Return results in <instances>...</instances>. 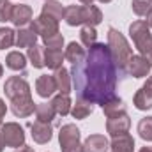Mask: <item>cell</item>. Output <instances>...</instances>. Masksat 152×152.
Instances as JSON below:
<instances>
[{"label": "cell", "instance_id": "cell-12", "mask_svg": "<svg viewBox=\"0 0 152 152\" xmlns=\"http://www.w3.org/2000/svg\"><path fill=\"white\" fill-rule=\"evenodd\" d=\"M11 21H12L16 27H25L27 23H30V21H32V9H30V5H27V4L14 5Z\"/></svg>", "mask_w": 152, "mask_h": 152}, {"label": "cell", "instance_id": "cell-17", "mask_svg": "<svg viewBox=\"0 0 152 152\" xmlns=\"http://www.w3.org/2000/svg\"><path fill=\"white\" fill-rule=\"evenodd\" d=\"M103 112L106 115V118L117 117V115H124L126 113V104H124V101H122L120 97L113 96L110 101H106V103L103 104Z\"/></svg>", "mask_w": 152, "mask_h": 152}, {"label": "cell", "instance_id": "cell-23", "mask_svg": "<svg viewBox=\"0 0 152 152\" xmlns=\"http://www.w3.org/2000/svg\"><path fill=\"white\" fill-rule=\"evenodd\" d=\"M5 66L12 71H23L27 66V57L20 51H11L5 58Z\"/></svg>", "mask_w": 152, "mask_h": 152}, {"label": "cell", "instance_id": "cell-40", "mask_svg": "<svg viewBox=\"0 0 152 152\" xmlns=\"http://www.w3.org/2000/svg\"><path fill=\"white\" fill-rule=\"evenodd\" d=\"M80 2H81V4H85V5H88V4H92L94 0H80Z\"/></svg>", "mask_w": 152, "mask_h": 152}, {"label": "cell", "instance_id": "cell-32", "mask_svg": "<svg viewBox=\"0 0 152 152\" xmlns=\"http://www.w3.org/2000/svg\"><path fill=\"white\" fill-rule=\"evenodd\" d=\"M133 11L138 16H149L152 12V0H133Z\"/></svg>", "mask_w": 152, "mask_h": 152}, {"label": "cell", "instance_id": "cell-10", "mask_svg": "<svg viewBox=\"0 0 152 152\" xmlns=\"http://www.w3.org/2000/svg\"><path fill=\"white\" fill-rule=\"evenodd\" d=\"M30 131H32V138L36 143H48L53 136V129H51V124L50 122H41V120H36L30 124Z\"/></svg>", "mask_w": 152, "mask_h": 152}, {"label": "cell", "instance_id": "cell-37", "mask_svg": "<svg viewBox=\"0 0 152 152\" xmlns=\"http://www.w3.org/2000/svg\"><path fill=\"white\" fill-rule=\"evenodd\" d=\"M14 152H34V149H32V147H27V145H23V147L16 149Z\"/></svg>", "mask_w": 152, "mask_h": 152}, {"label": "cell", "instance_id": "cell-13", "mask_svg": "<svg viewBox=\"0 0 152 152\" xmlns=\"http://www.w3.org/2000/svg\"><path fill=\"white\" fill-rule=\"evenodd\" d=\"M64 20L69 27H78L85 23V12L83 5H67L64 9Z\"/></svg>", "mask_w": 152, "mask_h": 152}, {"label": "cell", "instance_id": "cell-6", "mask_svg": "<svg viewBox=\"0 0 152 152\" xmlns=\"http://www.w3.org/2000/svg\"><path fill=\"white\" fill-rule=\"evenodd\" d=\"M0 133H2V138H4V143L7 147H23L25 145V133H23V127L16 122H5L2 124L0 127Z\"/></svg>", "mask_w": 152, "mask_h": 152}, {"label": "cell", "instance_id": "cell-30", "mask_svg": "<svg viewBox=\"0 0 152 152\" xmlns=\"http://www.w3.org/2000/svg\"><path fill=\"white\" fill-rule=\"evenodd\" d=\"M138 134L142 140L152 142V117H145L138 122Z\"/></svg>", "mask_w": 152, "mask_h": 152}, {"label": "cell", "instance_id": "cell-34", "mask_svg": "<svg viewBox=\"0 0 152 152\" xmlns=\"http://www.w3.org/2000/svg\"><path fill=\"white\" fill-rule=\"evenodd\" d=\"M12 9L14 4H11L9 0H0V21H11L12 18Z\"/></svg>", "mask_w": 152, "mask_h": 152}, {"label": "cell", "instance_id": "cell-9", "mask_svg": "<svg viewBox=\"0 0 152 152\" xmlns=\"http://www.w3.org/2000/svg\"><path fill=\"white\" fill-rule=\"evenodd\" d=\"M126 73H129L134 78H145V76L151 73V64L142 57V55H133L127 62V67H126Z\"/></svg>", "mask_w": 152, "mask_h": 152}, {"label": "cell", "instance_id": "cell-19", "mask_svg": "<svg viewBox=\"0 0 152 152\" xmlns=\"http://www.w3.org/2000/svg\"><path fill=\"white\" fill-rule=\"evenodd\" d=\"M112 152H133L134 151V140L129 134H122V136H115L110 145Z\"/></svg>", "mask_w": 152, "mask_h": 152}, {"label": "cell", "instance_id": "cell-11", "mask_svg": "<svg viewBox=\"0 0 152 152\" xmlns=\"http://www.w3.org/2000/svg\"><path fill=\"white\" fill-rule=\"evenodd\" d=\"M108 149L110 143L104 134H90L83 143V152H106Z\"/></svg>", "mask_w": 152, "mask_h": 152}, {"label": "cell", "instance_id": "cell-33", "mask_svg": "<svg viewBox=\"0 0 152 152\" xmlns=\"http://www.w3.org/2000/svg\"><path fill=\"white\" fill-rule=\"evenodd\" d=\"M42 41H44V48L46 50H62V46H64V36L60 32L55 34V36L42 39Z\"/></svg>", "mask_w": 152, "mask_h": 152}, {"label": "cell", "instance_id": "cell-44", "mask_svg": "<svg viewBox=\"0 0 152 152\" xmlns=\"http://www.w3.org/2000/svg\"><path fill=\"white\" fill-rule=\"evenodd\" d=\"M46 2H48V0H46Z\"/></svg>", "mask_w": 152, "mask_h": 152}, {"label": "cell", "instance_id": "cell-35", "mask_svg": "<svg viewBox=\"0 0 152 152\" xmlns=\"http://www.w3.org/2000/svg\"><path fill=\"white\" fill-rule=\"evenodd\" d=\"M5 110H7V108H5V103L0 99V126H2V120H4V117H5Z\"/></svg>", "mask_w": 152, "mask_h": 152}, {"label": "cell", "instance_id": "cell-2", "mask_svg": "<svg viewBox=\"0 0 152 152\" xmlns=\"http://www.w3.org/2000/svg\"><path fill=\"white\" fill-rule=\"evenodd\" d=\"M4 92L11 101L12 113L20 118L30 117L36 112V103L30 97V85L21 76H11L4 83Z\"/></svg>", "mask_w": 152, "mask_h": 152}, {"label": "cell", "instance_id": "cell-27", "mask_svg": "<svg viewBox=\"0 0 152 152\" xmlns=\"http://www.w3.org/2000/svg\"><path fill=\"white\" fill-rule=\"evenodd\" d=\"M64 9L66 7H62V4H58V2H55V0H48L44 5H42V12L41 14H46V16H51L53 20H62L64 18Z\"/></svg>", "mask_w": 152, "mask_h": 152}, {"label": "cell", "instance_id": "cell-42", "mask_svg": "<svg viewBox=\"0 0 152 152\" xmlns=\"http://www.w3.org/2000/svg\"><path fill=\"white\" fill-rule=\"evenodd\" d=\"M99 2H103V4H108V2H112V0H99Z\"/></svg>", "mask_w": 152, "mask_h": 152}, {"label": "cell", "instance_id": "cell-15", "mask_svg": "<svg viewBox=\"0 0 152 152\" xmlns=\"http://www.w3.org/2000/svg\"><path fill=\"white\" fill-rule=\"evenodd\" d=\"M44 57H46V48L41 46V44H34V46H30L28 51H27V58H28L30 64H32L34 67H37V69H41V67L46 66Z\"/></svg>", "mask_w": 152, "mask_h": 152}, {"label": "cell", "instance_id": "cell-14", "mask_svg": "<svg viewBox=\"0 0 152 152\" xmlns=\"http://www.w3.org/2000/svg\"><path fill=\"white\" fill-rule=\"evenodd\" d=\"M36 90L41 97H50L53 96V92L57 90V83H55V78L48 75H42L37 78L36 81Z\"/></svg>", "mask_w": 152, "mask_h": 152}, {"label": "cell", "instance_id": "cell-1", "mask_svg": "<svg viewBox=\"0 0 152 152\" xmlns=\"http://www.w3.org/2000/svg\"><path fill=\"white\" fill-rule=\"evenodd\" d=\"M69 73L80 99L103 106L115 96L118 71L115 67L108 44L96 42L90 46L83 60L73 64Z\"/></svg>", "mask_w": 152, "mask_h": 152}, {"label": "cell", "instance_id": "cell-21", "mask_svg": "<svg viewBox=\"0 0 152 152\" xmlns=\"http://www.w3.org/2000/svg\"><path fill=\"white\" fill-rule=\"evenodd\" d=\"M133 104L136 106V110H142V112L151 110L152 108V94L142 87V88L134 94V97H133Z\"/></svg>", "mask_w": 152, "mask_h": 152}, {"label": "cell", "instance_id": "cell-29", "mask_svg": "<svg viewBox=\"0 0 152 152\" xmlns=\"http://www.w3.org/2000/svg\"><path fill=\"white\" fill-rule=\"evenodd\" d=\"M80 39L83 42V46L90 48L96 44V39H97V32H96V27H90V25H85L80 32Z\"/></svg>", "mask_w": 152, "mask_h": 152}, {"label": "cell", "instance_id": "cell-3", "mask_svg": "<svg viewBox=\"0 0 152 152\" xmlns=\"http://www.w3.org/2000/svg\"><path fill=\"white\" fill-rule=\"evenodd\" d=\"M108 48H110V53H112V58H113L118 75L124 76L126 75L127 62L133 57V50L129 48L126 37L117 28H113V27L108 28Z\"/></svg>", "mask_w": 152, "mask_h": 152}, {"label": "cell", "instance_id": "cell-31", "mask_svg": "<svg viewBox=\"0 0 152 152\" xmlns=\"http://www.w3.org/2000/svg\"><path fill=\"white\" fill-rule=\"evenodd\" d=\"M14 42H16V34H14V30L9 28V27H2V28H0V50L11 48Z\"/></svg>", "mask_w": 152, "mask_h": 152}, {"label": "cell", "instance_id": "cell-39", "mask_svg": "<svg viewBox=\"0 0 152 152\" xmlns=\"http://www.w3.org/2000/svg\"><path fill=\"white\" fill-rule=\"evenodd\" d=\"M147 25H149V27L152 28V12L149 14V16H147Z\"/></svg>", "mask_w": 152, "mask_h": 152}, {"label": "cell", "instance_id": "cell-20", "mask_svg": "<svg viewBox=\"0 0 152 152\" xmlns=\"http://www.w3.org/2000/svg\"><path fill=\"white\" fill-rule=\"evenodd\" d=\"M51 106H53V110H55L57 115L66 117L71 112V97H69V94H58V96H55L51 99Z\"/></svg>", "mask_w": 152, "mask_h": 152}, {"label": "cell", "instance_id": "cell-25", "mask_svg": "<svg viewBox=\"0 0 152 152\" xmlns=\"http://www.w3.org/2000/svg\"><path fill=\"white\" fill-rule=\"evenodd\" d=\"M87 55V51H85V48H81V44H78V42H69V46L66 48V51H64V57L69 60V62H80V60H83V57Z\"/></svg>", "mask_w": 152, "mask_h": 152}, {"label": "cell", "instance_id": "cell-5", "mask_svg": "<svg viewBox=\"0 0 152 152\" xmlns=\"http://www.w3.org/2000/svg\"><path fill=\"white\" fill-rule=\"evenodd\" d=\"M58 142L62 152H83V145L80 142V129L75 124H66L60 127Z\"/></svg>", "mask_w": 152, "mask_h": 152}, {"label": "cell", "instance_id": "cell-7", "mask_svg": "<svg viewBox=\"0 0 152 152\" xmlns=\"http://www.w3.org/2000/svg\"><path fill=\"white\" fill-rule=\"evenodd\" d=\"M30 28H32L37 36H41L42 39H46V37H50V36L58 34V21L53 20L51 16L41 14L39 18H36V20L30 21Z\"/></svg>", "mask_w": 152, "mask_h": 152}, {"label": "cell", "instance_id": "cell-24", "mask_svg": "<svg viewBox=\"0 0 152 152\" xmlns=\"http://www.w3.org/2000/svg\"><path fill=\"white\" fill-rule=\"evenodd\" d=\"M64 53H62V50H46V57H44V62H46V66L50 67V69H53V71H57V69H60L62 67V62H64Z\"/></svg>", "mask_w": 152, "mask_h": 152}, {"label": "cell", "instance_id": "cell-43", "mask_svg": "<svg viewBox=\"0 0 152 152\" xmlns=\"http://www.w3.org/2000/svg\"><path fill=\"white\" fill-rule=\"evenodd\" d=\"M2 73H4V67H2V66H0V76H2Z\"/></svg>", "mask_w": 152, "mask_h": 152}, {"label": "cell", "instance_id": "cell-38", "mask_svg": "<svg viewBox=\"0 0 152 152\" xmlns=\"http://www.w3.org/2000/svg\"><path fill=\"white\" fill-rule=\"evenodd\" d=\"M4 147H5V143H4V138H2V133H0V152L4 151Z\"/></svg>", "mask_w": 152, "mask_h": 152}, {"label": "cell", "instance_id": "cell-18", "mask_svg": "<svg viewBox=\"0 0 152 152\" xmlns=\"http://www.w3.org/2000/svg\"><path fill=\"white\" fill-rule=\"evenodd\" d=\"M18 48H30L34 44H37V34L32 28H20L16 34V42Z\"/></svg>", "mask_w": 152, "mask_h": 152}, {"label": "cell", "instance_id": "cell-4", "mask_svg": "<svg viewBox=\"0 0 152 152\" xmlns=\"http://www.w3.org/2000/svg\"><path fill=\"white\" fill-rule=\"evenodd\" d=\"M129 36L133 39L134 46L138 48L140 55L152 66V34L151 27L145 20H136L129 25Z\"/></svg>", "mask_w": 152, "mask_h": 152}, {"label": "cell", "instance_id": "cell-8", "mask_svg": "<svg viewBox=\"0 0 152 152\" xmlns=\"http://www.w3.org/2000/svg\"><path fill=\"white\" fill-rule=\"evenodd\" d=\"M129 127H131V120L127 113L124 115H117V117H110L106 120V131L110 133V136H122V134H127L129 133Z\"/></svg>", "mask_w": 152, "mask_h": 152}, {"label": "cell", "instance_id": "cell-26", "mask_svg": "<svg viewBox=\"0 0 152 152\" xmlns=\"http://www.w3.org/2000/svg\"><path fill=\"white\" fill-rule=\"evenodd\" d=\"M92 112H94L92 103H88V101H85V99H78V101H76V104L71 108V113H73V117H75L76 120L87 118Z\"/></svg>", "mask_w": 152, "mask_h": 152}, {"label": "cell", "instance_id": "cell-16", "mask_svg": "<svg viewBox=\"0 0 152 152\" xmlns=\"http://www.w3.org/2000/svg\"><path fill=\"white\" fill-rule=\"evenodd\" d=\"M71 73L66 69V67H60V69H57L55 71V83H57V90L60 92V94H69L71 92Z\"/></svg>", "mask_w": 152, "mask_h": 152}, {"label": "cell", "instance_id": "cell-41", "mask_svg": "<svg viewBox=\"0 0 152 152\" xmlns=\"http://www.w3.org/2000/svg\"><path fill=\"white\" fill-rule=\"evenodd\" d=\"M140 152H152V149H151V147H143Z\"/></svg>", "mask_w": 152, "mask_h": 152}, {"label": "cell", "instance_id": "cell-36", "mask_svg": "<svg viewBox=\"0 0 152 152\" xmlns=\"http://www.w3.org/2000/svg\"><path fill=\"white\" fill-rule=\"evenodd\" d=\"M143 88H145V90H149V92L152 94V76L149 78V80H147V81H145V85H143Z\"/></svg>", "mask_w": 152, "mask_h": 152}, {"label": "cell", "instance_id": "cell-22", "mask_svg": "<svg viewBox=\"0 0 152 152\" xmlns=\"http://www.w3.org/2000/svg\"><path fill=\"white\" fill-rule=\"evenodd\" d=\"M83 12H85V25H90V27H96L103 21V12L99 11V7L88 4V5H83Z\"/></svg>", "mask_w": 152, "mask_h": 152}, {"label": "cell", "instance_id": "cell-28", "mask_svg": "<svg viewBox=\"0 0 152 152\" xmlns=\"http://www.w3.org/2000/svg\"><path fill=\"white\" fill-rule=\"evenodd\" d=\"M55 110H53V106H51V103L48 104V103H41V104H36V117H37V120L41 122H51L53 118H55Z\"/></svg>", "mask_w": 152, "mask_h": 152}]
</instances>
